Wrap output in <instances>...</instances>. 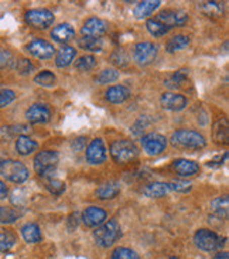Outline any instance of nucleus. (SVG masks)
Masks as SVG:
<instances>
[{"instance_id": "nucleus-1", "label": "nucleus", "mask_w": 229, "mask_h": 259, "mask_svg": "<svg viewBox=\"0 0 229 259\" xmlns=\"http://www.w3.org/2000/svg\"><path fill=\"white\" fill-rule=\"evenodd\" d=\"M170 142L174 147L184 149V150H198L207 145V140L201 133L195 132V131H188V129L175 131L171 135Z\"/></svg>"}, {"instance_id": "nucleus-2", "label": "nucleus", "mask_w": 229, "mask_h": 259, "mask_svg": "<svg viewBox=\"0 0 229 259\" xmlns=\"http://www.w3.org/2000/svg\"><path fill=\"white\" fill-rule=\"evenodd\" d=\"M122 237V228L116 220H108L104 224L95 228L94 231V239L98 246L101 248H109L119 238Z\"/></svg>"}, {"instance_id": "nucleus-3", "label": "nucleus", "mask_w": 229, "mask_h": 259, "mask_svg": "<svg viewBox=\"0 0 229 259\" xmlns=\"http://www.w3.org/2000/svg\"><path fill=\"white\" fill-rule=\"evenodd\" d=\"M111 156L119 164H126L139 156V149L132 140L119 139L111 145Z\"/></svg>"}, {"instance_id": "nucleus-4", "label": "nucleus", "mask_w": 229, "mask_h": 259, "mask_svg": "<svg viewBox=\"0 0 229 259\" xmlns=\"http://www.w3.org/2000/svg\"><path fill=\"white\" fill-rule=\"evenodd\" d=\"M225 241L226 238H223L216 232L207 230V228H201L194 234V244L197 245V248H200L201 251H205V252H215V251L222 249Z\"/></svg>"}, {"instance_id": "nucleus-5", "label": "nucleus", "mask_w": 229, "mask_h": 259, "mask_svg": "<svg viewBox=\"0 0 229 259\" xmlns=\"http://www.w3.org/2000/svg\"><path fill=\"white\" fill-rule=\"evenodd\" d=\"M60 156L56 150H42L34 157V170L40 177H49L56 171Z\"/></svg>"}, {"instance_id": "nucleus-6", "label": "nucleus", "mask_w": 229, "mask_h": 259, "mask_svg": "<svg viewBox=\"0 0 229 259\" xmlns=\"http://www.w3.org/2000/svg\"><path fill=\"white\" fill-rule=\"evenodd\" d=\"M0 175L9 182L20 184L28 179V168L21 161L7 159L2 161L0 164Z\"/></svg>"}, {"instance_id": "nucleus-7", "label": "nucleus", "mask_w": 229, "mask_h": 259, "mask_svg": "<svg viewBox=\"0 0 229 259\" xmlns=\"http://www.w3.org/2000/svg\"><path fill=\"white\" fill-rule=\"evenodd\" d=\"M24 19L31 27L37 30H45L53 26V23L56 20L54 13L49 9H31L27 10L24 14Z\"/></svg>"}, {"instance_id": "nucleus-8", "label": "nucleus", "mask_w": 229, "mask_h": 259, "mask_svg": "<svg viewBox=\"0 0 229 259\" xmlns=\"http://www.w3.org/2000/svg\"><path fill=\"white\" fill-rule=\"evenodd\" d=\"M157 57V46L150 41L138 42L133 49V58L140 67H146L156 60Z\"/></svg>"}, {"instance_id": "nucleus-9", "label": "nucleus", "mask_w": 229, "mask_h": 259, "mask_svg": "<svg viewBox=\"0 0 229 259\" xmlns=\"http://www.w3.org/2000/svg\"><path fill=\"white\" fill-rule=\"evenodd\" d=\"M140 143H142L143 150H145L149 156H159V154H161L166 150L167 147L166 136H163L161 133L156 132L145 135V136L142 138V140H140Z\"/></svg>"}, {"instance_id": "nucleus-10", "label": "nucleus", "mask_w": 229, "mask_h": 259, "mask_svg": "<svg viewBox=\"0 0 229 259\" xmlns=\"http://www.w3.org/2000/svg\"><path fill=\"white\" fill-rule=\"evenodd\" d=\"M154 19L171 30L174 27L184 26L188 21V14L182 10H177V9H167V10H161Z\"/></svg>"}, {"instance_id": "nucleus-11", "label": "nucleus", "mask_w": 229, "mask_h": 259, "mask_svg": "<svg viewBox=\"0 0 229 259\" xmlns=\"http://www.w3.org/2000/svg\"><path fill=\"white\" fill-rule=\"evenodd\" d=\"M26 50L31 56L35 57V58H40V60H49L56 53L54 46L47 40H42V38H35L33 41H30Z\"/></svg>"}, {"instance_id": "nucleus-12", "label": "nucleus", "mask_w": 229, "mask_h": 259, "mask_svg": "<svg viewBox=\"0 0 229 259\" xmlns=\"http://www.w3.org/2000/svg\"><path fill=\"white\" fill-rule=\"evenodd\" d=\"M85 156H86V160L90 164H102L106 160V147H105L104 140L101 138H97V139L90 140V143L86 147V152H85Z\"/></svg>"}, {"instance_id": "nucleus-13", "label": "nucleus", "mask_w": 229, "mask_h": 259, "mask_svg": "<svg viewBox=\"0 0 229 259\" xmlns=\"http://www.w3.org/2000/svg\"><path fill=\"white\" fill-rule=\"evenodd\" d=\"M160 104L167 111L178 112L187 106V98L178 92H164L160 97Z\"/></svg>"}, {"instance_id": "nucleus-14", "label": "nucleus", "mask_w": 229, "mask_h": 259, "mask_svg": "<svg viewBox=\"0 0 229 259\" xmlns=\"http://www.w3.org/2000/svg\"><path fill=\"white\" fill-rule=\"evenodd\" d=\"M108 24L106 21L99 19V17H90L83 23L81 33L83 37H94V38H101L106 33Z\"/></svg>"}, {"instance_id": "nucleus-15", "label": "nucleus", "mask_w": 229, "mask_h": 259, "mask_svg": "<svg viewBox=\"0 0 229 259\" xmlns=\"http://www.w3.org/2000/svg\"><path fill=\"white\" fill-rule=\"evenodd\" d=\"M26 119L33 125L47 123L51 119V111L47 105L42 104H34L26 111Z\"/></svg>"}, {"instance_id": "nucleus-16", "label": "nucleus", "mask_w": 229, "mask_h": 259, "mask_svg": "<svg viewBox=\"0 0 229 259\" xmlns=\"http://www.w3.org/2000/svg\"><path fill=\"white\" fill-rule=\"evenodd\" d=\"M106 211L99 207H88L82 212V223L89 228H97L106 221Z\"/></svg>"}, {"instance_id": "nucleus-17", "label": "nucleus", "mask_w": 229, "mask_h": 259, "mask_svg": "<svg viewBox=\"0 0 229 259\" xmlns=\"http://www.w3.org/2000/svg\"><path fill=\"white\" fill-rule=\"evenodd\" d=\"M130 97H132V92L125 85H113V87H109L105 92V98L111 104H123Z\"/></svg>"}, {"instance_id": "nucleus-18", "label": "nucleus", "mask_w": 229, "mask_h": 259, "mask_svg": "<svg viewBox=\"0 0 229 259\" xmlns=\"http://www.w3.org/2000/svg\"><path fill=\"white\" fill-rule=\"evenodd\" d=\"M174 171L181 177H193L200 171L198 163L194 160H188V159H177L173 161Z\"/></svg>"}, {"instance_id": "nucleus-19", "label": "nucleus", "mask_w": 229, "mask_h": 259, "mask_svg": "<svg viewBox=\"0 0 229 259\" xmlns=\"http://www.w3.org/2000/svg\"><path fill=\"white\" fill-rule=\"evenodd\" d=\"M170 186L168 183L164 182H152L147 183L143 186L142 189V193L145 194L149 198H161V197L167 196L170 193Z\"/></svg>"}, {"instance_id": "nucleus-20", "label": "nucleus", "mask_w": 229, "mask_h": 259, "mask_svg": "<svg viewBox=\"0 0 229 259\" xmlns=\"http://www.w3.org/2000/svg\"><path fill=\"white\" fill-rule=\"evenodd\" d=\"M95 194L99 200H113L120 194V183L116 180H109V182L104 183L98 187Z\"/></svg>"}, {"instance_id": "nucleus-21", "label": "nucleus", "mask_w": 229, "mask_h": 259, "mask_svg": "<svg viewBox=\"0 0 229 259\" xmlns=\"http://www.w3.org/2000/svg\"><path fill=\"white\" fill-rule=\"evenodd\" d=\"M74 37H75V30L68 23H61L53 28V31H51V38L60 44L71 41Z\"/></svg>"}, {"instance_id": "nucleus-22", "label": "nucleus", "mask_w": 229, "mask_h": 259, "mask_svg": "<svg viewBox=\"0 0 229 259\" xmlns=\"http://www.w3.org/2000/svg\"><path fill=\"white\" fill-rule=\"evenodd\" d=\"M211 214L212 217H216L218 220H226L229 212V198L228 196H221L214 198L211 201Z\"/></svg>"}, {"instance_id": "nucleus-23", "label": "nucleus", "mask_w": 229, "mask_h": 259, "mask_svg": "<svg viewBox=\"0 0 229 259\" xmlns=\"http://www.w3.org/2000/svg\"><path fill=\"white\" fill-rule=\"evenodd\" d=\"M161 5L159 0H145L139 2L136 7L133 9V14L136 16V19H146L150 14L154 13V10H157Z\"/></svg>"}, {"instance_id": "nucleus-24", "label": "nucleus", "mask_w": 229, "mask_h": 259, "mask_svg": "<svg viewBox=\"0 0 229 259\" xmlns=\"http://www.w3.org/2000/svg\"><path fill=\"white\" fill-rule=\"evenodd\" d=\"M76 56V50L71 46H63L57 51L56 54V65L58 68H65L70 64H72Z\"/></svg>"}, {"instance_id": "nucleus-25", "label": "nucleus", "mask_w": 229, "mask_h": 259, "mask_svg": "<svg viewBox=\"0 0 229 259\" xmlns=\"http://www.w3.org/2000/svg\"><path fill=\"white\" fill-rule=\"evenodd\" d=\"M21 237L24 238L26 242L28 244H37V242H40L42 239L41 235V230H40V227L34 223H27V224H24L21 227Z\"/></svg>"}, {"instance_id": "nucleus-26", "label": "nucleus", "mask_w": 229, "mask_h": 259, "mask_svg": "<svg viewBox=\"0 0 229 259\" xmlns=\"http://www.w3.org/2000/svg\"><path fill=\"white\" fill-rule=\"evenodd\" d=\"M37 147H38V143L35 140L31 139L30 136L21 135V136H17V139H16V150L21 156L31 154L33 152L37 150Z\"/></svg>"}, {"instance_id": "nucleus-27", "label": "nucleus", "mask_w": 229, "mask_h": 259, "mask_svg": "<svg viewBox=\"0 0 229 259\" xmlns=\"http://www.w3.org/2000/svg\"><path fill=\"white\" fill-rule=\"evenodd\" d=\"M198 10L207 17H221L223 14V5L219 2H202L198 5Z\"/></svg>"}, {"instance_id": "nucleus-28", "label": "nucleus", "mask_w": 229, "mask_h": 259, "mask_svg": "<svg viewBox=\"0 0 229 259\" xmlns=\"http://www.w3.org/2000/svg\"><path fill=\"white\" fill-rule=\"evenodd\" d=\"M214 139H215L216 143H221V145H226L228 143V120L219 119L214 125Z\"/></svg>"}, {"instance_id": "nucleus-29", "label": "nucleus", "mask_w": 229, "mask_h": 259, "mask_svg": "<svg viewBox=\"0 0 229 259\" xmlns=\"http://www.w3.org/2000/svg\"><path fill=\"white\" fill-rule=\"evenodd\" d=\"M188 44H190V37L188 35H174L173 38H170L167 41L166 51L167 53H175V51H180V50L186 49Z\"/></svg>"}, {"instance_id": "nucleus-30", "label": "nucleus", "mask_w": 229, "mask_h": 259, "mask_svg": "<svg viewBox=\"0 0 229 259\" xmlns=\"http://www.w3.org/2000/svg\"><path fill=\"white\" fill-rule=\"evenodd\" d=\"M16 234L10 230L0 231V252H9L16 245Z\"/></svg>"}, {"instance_id": "nucleus-31", "label": "nucleus", "mask_w": 229, "mask_h": 259, "mask_svg": "<svg viewBox=\"0 0 229 259\" xmlns=\"http://www.w3.org/2000/svg\"><path fill=\"white\" fill-rule=\"evenodd\" d=\"M78 46L83 50H88V51H94V53H98V51H102V47H104V42L101 38H94V37H82L78 40Z\"/></svg>"}, {"instance_id": "nucleus-32", "label": "nucleus", "mask_w": 229, "mask_h": 259, "mask_svg": "<svg viewBox=\"0 0 229 259\" xmlns=\"http://www.w3.org/2000/svg\"><path fill=\"white\" fill-rule=\"evenodd\" d=\"M34 82L37 85H40V87L51 88V87H54V85H56L57 78L51 71L45 70V71H41V72H38V74L35 75Z\"/></svg>"}, {"instance_id": "nucleus-33", "label": "nucleus", "mask_w": 229, "mask_h": 259, "mask_svg": "<svg viewBox=\"0 0 229 259\" xmlns=\"http://www.w3.org/2000/svg\"><path fill=\"white\" fill-rule=\"evenodd\" d=\"M146 28L147 31L150 33L154 37H163V35H166L168 31H170V28L166 27L164 24H161L159 20H156V19H150V20L146 21Z\"/></svg>"}, {"instance_id": "nucleus-34", "label": "nucleus", "mask_w": 229, "mask_h": 259, "mask_svg": "<svg viewBox=\"0 0 229 259\" xmlns=\"http://www.w3.org/2000/svg\"><path fill=\"white\" fill-rule=\"evenodd\" d=\"M186 81H187V71L180 70L175 71L173 75L167 79L166 85L168 88H171V90H177V88H180L181 85L184 84Z\"/></svg>"}, {"instance_id": "nucleus-35", "label": "nucleus", "mask_w": 229, "mask_h": 259, "mask_svg": "<svg viewBox=\"0 0 229 259\" xmlns=\"http://www.w3.org/2000/svg\"><path fill=\"white\" fill-rule=\"evenodd\" d=\"M111 63L116 67H127L129 63H130V57L126 53L125 50H115L111 54Z\"/></svg>"}, {"instance_id": "nucleus-36", "label": "nucleus", "mask_w": 229, "mask_h": 259, "mask_svg": "<svg viewBox=\"0 0 229 259\" xmlns=\"http://www.w3.org/2000/svg\"><path fill=\"white\" fill-rule=\"evenodd\" d=\"M95 65H97V60H95V57L89 56V54L79 57L75 61V68L78 71H82V72L90 71Z\"/></svg>"}, {"instance_id": "nucleus-37", "label": "nucleus", "mask_w": 229, "mask_h": 259, "mask_svg": "<svg viewBox=\"0 0 229 259\" xmlns=\"http://www.w3.org/2000/svg\"><path fill=\"white\" fill-rule=\"evenodd\" d=\"M27 131V126L24 125H14V126H5L0 129V139L7 140L10 138H13L14 135H19L21 136L23 133Z\"/></svg>"}, {"instance_id": "nucleus-38", "label": "nucleus", "mask_w": 229, "mask_h": 259, "mask_svg": "<svg viewBox=\"0 0 229 259\" xmlns=\"http://www.w3.org/2000/svg\"><path fill=\"white\" fill-rule=\"evenodd\" d=\"M119 79V72L113 68H108V70H104L99 72V75L97 77V82L101 85L105 84H112L115 81Z\"/></svg>"}, {"instance_id": "nucleus-39", "label": "nucleus", "mask_w": 229, "mask_h": 259, "mask_svg": "<svg viewBox=\"0 0 229 259\" xmlns=\"http://www.w3.org/2000/svg\"><path fill=\"white\" fill-rule=\"evenodd\" d=\"M19 217H20V212L17 210L9 208V207H0V224L14 223Z\"/></svg>"}, {"instance_id": "nucleus-40", "label": "nucleus", "mask_w": 229, "mask_h": 259, "mask_svg": "<svg viewBox=\"0 0 229 259\" xmlns=\"http://www.w3.org/2000/svg\"><path fill=\"white\" fill-rule=\"evenodd\" d=\"M111 259H140V256L130 248L119 246L112 252Z\"/></svg>"}, {"instance_id": "nucleus-41", "label": "nucleus", "mask_w": 229, "mask_h": 259, "mask_svg": "<svg viewBox=\"0 0 229 259\" xmlns=\"http://www.w3.org/2000/svg\"><path fill=\"white\" fill-rule=\"evenodd\" d=\"M45 187L54 196H61L64 191H65V189H67L65 183L58 180V179H50V180H47L45 182Z\"/></svg>"}, {"instance_id": "nucleus-42", "label": "nucleus", "mask_w": 229, "mask_h": 259, "mask_svg": "<svg viewBox=\"0 0 229 259\" xmlns=\"http://www.w3.org/2000/svg\"><path fill=\"white\" fill-rule=\"evenodd\" d=\"M16 70H17V72L21 74V75H28L30 72L34 71V65H33L31 61L27 60V58H20V60L16 63Z\"/></svg>"}, {"instance_id": "nucleus-43", "label": "nucleus", "mask_w": 229, "mask_h": 259, "mask_svg": "<svg viewBox=\"0 0 229 259\" xmlns=\"http://www.w3.org/2000/svg\"><path fill=\"white\" fill-rule=\"evenodd\" d=\"M16 99V92L12 90H0V109L10 105Z\"/></svg>"}, {"instance_id": "nucleus-44", "label": "nucleus", "mask_w": 229, "mask_h": 259, "mask_svg": "<svg viewBox=\"0 0 229 259\" xmlns=\"http://www.w3.org/2000/svg\"><path fill=\"white\" fill-rule=\"evenodd\" d=\"M170 190L178 191V193H188L191 190V183L186 182V180H173L168 183Z\"/></svg>"}, {"instance_id": "nucleus-45", "label": "nucleus", "mask_w": 229, "mask_h": 259, "mask_svg": "<svg viewBox=\"0 0 229 259\" xmlns=\"http://www.w3.org/2000/svg\"><path fill=\"white\" fill-rule=\"evenodd\" d=\"M13 56L9 50L0 49V68H6L13 64Z\"/></svg>"}, {"instance_id": "nucleus-46", "label": "nucleus", "mask_w": 229, "mask_h": 259, "mask_svg": "<svg viewBox=\"0 0 229 259\" xmlns=\"http://www.w3.org/2000/svg\"><path fill=\"white\" fill-rule=\"evenodd\" d=\"M86 145V142H85V138H76L74 142H72V149H75L76 152H81L83 147Z\"/></svg>"}, {"instance_id": "nucleus-47", "label": "nucleus", "mask_w": 229, "mask_h": 259, "mask_svg": "<svg viewBox=\"0 0 229 259\" xmlns=\"http://www.w3.org/2000/svg\"><path fill=\"white\" fill-rule=\"evenodd\" d=\"M76 225H78V214H72L68 218V227H70V230H75Z\"/></svg>"}, {"instance_id": "nucleus-48", "label": "nucleus", "mask_w": 229, "mask_h": 259, "mask_svg": "<svg viewBox=\"0 0 229 259\" xmlns=\"http://www.w3.org/2000/svg\"><path fill=\"white\" fill-rule=\"evenodd\" d=\"M7 194H9V189H7L6 184H5V183L0 180V200L6 198Z\"/></svg>"}, {"instance_id": "nucleus-49", "label": "nucleus", "mask_w": 229, "mask_h": 259, "mask_svg": "<svg viewBox=\"0 0 229 259\" xmlns=\"http://www.w3.org/2000/svg\"><path fill=\"white\" fill-rule=\"evenodd\" d=\"M212 259H229V255L226 252H218L212 256Z\"/></svg>"}, {"instance_id": "nucleus-50", "label": "nucleus", "mask_w": 229, "mask_h": 259, "mask_svg": "<svg viewBox=\"0 0 229 259\" xmlns=\"http://www.w3.org/2000/svg\"><path fill=\"white\" fill-rule=\"evenodd\" d=\"M170 259H178V258H175V256H171V258H170Z\"/></svg>"}, {"instance_id": "nucleus-51", "label": "nucleus", "mask_w": 229, "mask_h": 259, "mask_svg": "<svg viewBox=\"0 0 229 259\" xmlns=\"http://www.w3.org/2000/svg\"><path fill=\"white\" fill-rule=\"evenodd\" d=\"M2 161H3V159H2V157H0V164H2Z\"/></svg>"}]
</instances>
